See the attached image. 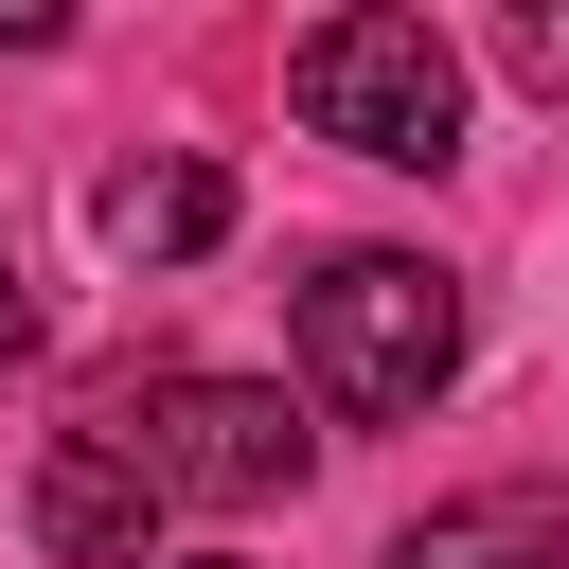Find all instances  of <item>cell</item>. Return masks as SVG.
<instances>
[{
	"label": "cell",
	"mask_w": 569,
	"mask_h": 569,
	"mask_svg": "<svg viewBox=\"0 0 569 569\" xmlns=\"http://www.w3.org/2000/svg\"><path fill=\"white\" fill-rule=\"evenodd\" d=\"M284 356L338 427H409L445 373H462V267L427 249H320L302 302H284Z\"/></svg>",
	"instance_id": "cell-1"
},
{
	"label": "cell",
	"mask_w": 569,
	"mask_h": 569,
	"mask_svg": "<svg viewBox=\"0 0 569 569\" xmlns=\"http://www.w3.org/2000/svg\"><path fill=\"white\" fill-rule=\"evenodd\" d=\"M284 107H302V142H338V160H373V178H445V160H462V53H445L409 0H338V18L284 53Z\"/></svg>",
	"instance_id": "cell-2"
},
{
	"label": "cell",
	"mask_w": 569,
	"mask_h": 569,
	"mask_svg": "<svg viewBox=\"0 0 569 569\" xmlns=\"http://www.w3.org/2000/svg\"><path fill=\"white\" fill-rule=\"evenodd\" d=\"M142 480H160V516L196 498V516H267V498H302V462H320V427L267 391V373H142L124 409H89Z\"/></svg>",
	"instance_id": "cell-3"
},
{
	"label": "cell",
	"mask_w": 569,
	"mask_h": 569,
	"mask_svg": "<svg viewBox=\"0 0 569 569\" xmlns=\"http://www.w3.org/2000/svg\"><path fill=\"white\" fill-rule=\"evenodd\" d=\"M36 551L53 569H160V480L107 427H53L36 445Z\"/></svg>",
	"instance_id": "cell-4"
},
{
	"label": "cell",
	"mask_w": 569,
	"mask_h": 569,
	"mask_svg": "<svg viewBox=\"0 0 569 569\" xmlns=\"http://www.w3.org/2000/svg\"><path fill=\"white\" fill-rule=\"evenodd\" d=\"M373 569H569V480H480V498H427Z\"/></svg>",
	"instance_id": "cell-5"
},
{
	"label": "cell",
	"mask_w": 569,
	"mask_h": 569,
	"mask_svg": "<svg viewBox=\"0 0 569 569\" xmlns=\"http://www.w3.org/2000/svg\"><path fill=\"white\" fill-rule=\"evenodd\" d=\"M89 231H107L124 267H196V249H231V178H213V160H124V178L89 196Z\"/></svg>",
	"instance_id": "cell-6"
},
{
	"label": "cell",
	"mask_w": 569,
	"mask_h": 569,
	"mask_svg": "<svg viewBox=\"0 0 569 569\" xmlns=\"http://www.w3.org/2000/svg\"><path fill=\"white\" fill-rule=\"evenodd\" d=\"M498 71L533 107H569V0H498Z\"/></svg>",
	"instance_id": "cell-7"
},
{
	"label": "cell",
	"mask_w": 569,
	"mask_h": 569,
	"mask_svg": "<svg viewBox=\"0 0 569 569\" xmlns=\"http://www.w3.org/2000/svg\"><path fill=\"white\" fill-rule=\"evenodd\" d=\"M71 18H89V0H0V53H53Z\"/></svg>",
	"instance_id": "cell-8"
},
{
	"label": "cell",
	"mask_w": 569,
	"mask_h": 569,
	"mask_svg": "<svg viewBox=\"0 0 569 569\" xmlns=\"http://www.w3.org/2000/svg\"><path fill=\"white\" fill-rule=\"evenodd\" d=\"M36 356V284H18V249H0V373Z\"/></svg>",
	"instance_id": "cell-9"
},
{
	"label": "cell",
	"mask_w": 569,
	"mask_h": 569,
	"mask_svg": "<svg viewBox=\"0 0 569 569\" xmlns=\"http://www.w3.org/2000/svg\"><path fill=\"white\" fill-rule=\"evenodd\" d=\"M160 569H231V551H160Z\"/></svg>",
	"instance_id": "cell-10"
}]
</instances>
